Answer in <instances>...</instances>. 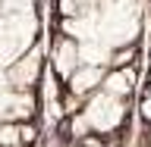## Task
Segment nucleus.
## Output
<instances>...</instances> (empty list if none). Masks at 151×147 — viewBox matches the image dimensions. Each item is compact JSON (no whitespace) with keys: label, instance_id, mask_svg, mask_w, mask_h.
<instances>
[{"label":"nucleus","instance_id":"obj_4","mask_svg":"<svg viewBox=\"0 0 151 147\" xmlns=\"http://www.w3.org/2000/svg\"><path fill=\"white\" fill-rule=\"evenodd\" d=\"M50 66H54L57 78H69L76 72V66H79V41H73V38L54 41V47H50Z\"/></svg>","mask_w":151,"mask_h":147},{"label":"nucleus","instance_id":"obj_3","mask_svg":"<svg viewBox=\"0 0 151 147\" xmlns=\"http://www.w3.org/2000/svg\"><path fill=\"white\" fill-rule=\"evenodd\" d=\"M41 53L38 50H28V53H22V56H16V63L13 66H6V78L16 91H32L38 82H41Z\"/></svg>","mask_w":151,"mask_h":147},{"label":"nucleus","instance_id":"obj_2","mask_svg":"<svg viewBox=\"0 0 151 147\" xmlns=\"http://www.w3.org/2000/svg\"><path fill=\"white\" fill-rule=\"evenodd\" d=\"M123 116H126V107H123L120 97H110V94H104L98 88L94 97H88L85 103V113L82 119L88 125V131H113L123 125Z\"/></svg>","mask_w":151,"mask_h":147},{"label":"nucleus","instance_id":"obj_8","mask_svg":"<svg viewBox=\"0 0 151 147\" xmlns=\"http://www.w3.org/2000/svg\"><path fill=\"white\" fill-rule=\"evenodd\" d=\"M79 3H82V0H79Z\"/></svg>","mask_w":151,"mask_h":147},{"label":"nucleus","instance_id":"obj_6","mask_svg":"<svg viewBox=\"0 0 151 147\" xmlns=\"http://www.w3.org/2000/svg\"><path fill=\"white\" fill-rule=\"evenodd\" d=\"M101 91L110 94V97L126 100V97L135 91V72H132L129 66H116L110 75H104V78H101Z\"/></svg>","mask_w":151,"mask_h":147},{"label":"nucleus","instance_id":"obj_7","mask_svg":"<svg viewBox=\"0 0 151 147\" xmlns=\"http://www.w3.org/2000/svg\"><path fill=\"white\" fill-rule=\"evenodd\" d=\"M142 116L151 122V78H148V91H145V100H142Z\"/></svg>","mask_w":151,"mask_h":147},{"label":"nucleus","instance_id":"obj_1","mask_svg":"<svg viewBox=\"0 0 151 147\" xmlns=\"http://www.w3.org/2000/svg\"><path fill=\"white\" fill-rule=\"evenodd\" d=\"M35 35H38L35 9H25L22 3L16 6V0H9L0 9V63H13L16 56H22L32 47Z\"/></svg>","mask_w":151,"mask_h":147},{"label":"nucleus","instance_id":"obj_5","mask_svg":"<svg viewBox=\"0 0 151 147\" xmlns=\"http://www.w3.org/2000/svg\"><path fill=\"white\" fill-rule=\"evenodd\" d=\"M101 78H104V66H88V63H79L76 72L66 78L69 82V94L73 97H85L101 88Z\"/></svg>","mask_w":151,"mask_h":147}]
</instances>
